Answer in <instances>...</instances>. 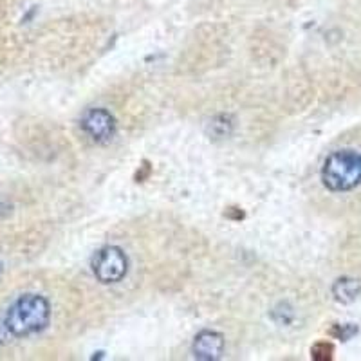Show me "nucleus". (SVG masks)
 Instances as JSON below:
<instances>
[{"instance_id":"3","label":"nucleus","mask_w":361,"mask_h":361,"mask_svg":"<svg viewBox=\"0 0 361 361\" xmlns=\"http://www.w3.org/2000/svg\"><path fill=\"white\" fill-rule=\"evenodd\" d=\"M92 271L102 283H118L128 271V259L118 246L102 247L92 259Z\"/></svg>"},{"instance_id":"8","label":"nucleus","mask_w":361,"mask_h":361,"mask_svg":"<svg viewBox=\"0 0 361 361\" xmlns=\"http://www.w3.org/2000/svg\"><path fill=\"white\" fill-rule=\"evenodd\" d=\"M356 333H357V327H354V325H334V327L331 329V334L336 336L338 340H343V341L353 338Z\"/></svg>"},{"instance_id":"9","label":"nucleus","mask_w":361,"mask_h":361,"mask_svg":"<svg viewBox=\"0 0 361 361\" xmlns=\"http://www.w3.org/2000/svg\"><path fill=\"white\" fill-rule=\"evenodd\" d=\"M226 217L233 219V221H240V219H244V212L238 208H230L226 212Z\"/></svg>"},{"instance_id":"4","label":"nucleus","mask_w":361,"mask_h":361,"mask_svg":"<svg viewBox=\"0 0 361 361\" xmlns=\"http://www.w3.org/2000/svg\"><path fill=\"white\" fill-rule=\"evenodd\" d=\"M82 128L90 140L109 141L116 132V119L105 109H89L82 118Z\"/></svg>"},{"instance_id":"6","label":"nucleus","mask_w":361,"mask_h":361,"mask_svg":"<svg viewBox=\"0 0 361 361\" xmlns=\"http://www.w3.org/2000/svg\"><path fill=\"white\" fill-rule=\"evenodd\" d=\"M360 293H361L360 280L349 279V276L338 279L333 286V295L340 304H353L354 300L360 296Z\"/></svg>"},{"instance_id":"7","label":"nucleus","mask_w":361,"mask_h":361,"mask_svg":"<svg viewBox=\"0 0 361 361\" xmlns=\"http://www.w3.org/2000/svg\"><path fill=\"white\" fill-rule=\"evenodd\" d=\"M333 356H334L333 343H329V341H318V343L312 345V349H311L312 360L329 361V360H333Z\"/></svg>"},{"instance_id":"10","label":"nucleus","mask_w":361,"mask_h":361,"mask_svg":"<svg viewBox=\"0 0 361 361\" xmlns=\"http://www.w3.org/2000/svg\"><path fill=\"white\" fill-rule=\"evenodd\" d=\"M141 170H143V172H137V176H135L137 183H140V180H143V179H147L148 173H150V166H148V163H145L143 166H141Z\"/></svg>"},{"instance_id":"2","label":"nucleus","mask_w":361,"mask_h":361,"mask_svg":"<svg viewBox=\"0 0 361 361\" xmlns=\"http://www.w3.org/2000/svg\"><path fill=\"white\" fill-rule=\"evenodd\" d=\"M322 180L331 192H349L361 183V154L338 150L325 159Z\"/></svg>"},{"instance_id":"5","label":"nucleus","mask_w":361,"mask_h":361,"mask_svg":"<svg viewBox=\"0 0 361 361\" xmlns=\"http://www.w3.org/2000/svg\"><path fill=\"white\" fill-rule=\"evenodd\" d=\"M193 356L202 361H215L224 353V336L215 331H201L193 340Z\"/></svg>"},{"instance_id":"1","label":"nucleus","mask_w":361,"mask_h":361,"mask_svg":"<svg viewBox=\"0 0 361 361\" xmlns=\"http://www.w3.org/2000/svg\"><path fill=\"white\" fill-rule=\"evenodd\" d=\"M49 302L40 295H24L9 307L4 325L8 333L17 338L31 336L44 331L49 324Z\"/></svg>"},{"instance_id":"11","label":"nucleus","mask_w":361,"mask_h":361,"mask_svg":"<svg viewBox=\"0 0 361 361\" xmlns=\"http://www.w3.org/2000/svg\"><path fill=\"white\" fill-rule=\"evenodd\" d=\"M6 331H8V329H6V325H4V324H0V343H2V341H4V338H6Z\"/></svg>"},{"instance_id":"12","label":"nucleus","mask_w":361,"mask_h":361,"mask_svg":"<svg viewBox=\"0 0 361 361\" xmlns=\"http://www.w3.org/2000/svg\"><path fill=\"white\" fill-rule=\"evenodd\" d=\"M0 273H2V264H0Z\"/></svg>"}]
</instances>
